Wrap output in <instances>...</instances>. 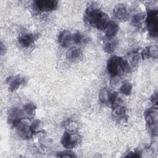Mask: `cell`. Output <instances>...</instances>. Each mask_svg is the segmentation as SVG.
I'll return each mask as SVG.
<instances>
[{"label":"cell","instance_id":"obj_1","mask_svg":"<svg viewBox=\"0 0 158 158\" xmlns=\"http://www.w3.org/2000/svg\"><path fill=\"white\" fill-rule=\"evenodd\" d=\"M85 20L89 25L99 30H105L110 21L108 15L102 12L94 2L88 5L85 10Z\"/></svg>","mask_w":158,"mask_h":158},{"label":"cell","instance_id":"obj_2","mask_svg":"<svg viewBox=\"0 0 158 158\" xmlns=\"http://www.w3.org/2000/svg\"><path fill=\"white\" fill-rule=\"evenodd\" d=\"M157 14L158 12L156 9L149 10L146 18L147 29L149 31V35L152 37H156L157 35Z\"/></svg>","mask_w":158,"mask_h":158},{"label":"cell","instance_id":"obj_3","mask_svg":"<svg viewBox=\"0 0 158 158\" xmlns=\"http://www.w3.org/2000/svg\"><path fill=\"white\" fill-rule=\"evenodd\" d=\"M58 2L53 0H37L33 2L36 9L41 12L51 11L56 9Z\"/></svg>","mask_w":158,"mask_h":158},{"label":"cell","instance_id":"obj_4","mask_svg":"<svg viewBox=\"0 0 158 158\" xmlns=\"http://www.w3.org/2000/svg\"><path fill=\"white\" fill-rule=\"evenodd\" d=\"M79 136L74 134L70 133L69 131H65L61 138L60 143L62 145L67 149H72L78 143Z\"/></svg>","mask_w":158,"mask_h":158},{"label":"cell","instance_id":"obj_5","mask_svg":"<svg viewBox=\"0 0 158 158\" xmlns=\"http://www.w3.org/2000/svg\"><path fill=\"white\" fill-rule=\"evenodd\" d=\"M120 58L117 56H112L107 62V70L108 73L112 77L117 76L122 70L120 65Z\"/></svg>","mask_w":158,"mask_h":158},{"label":"cell","instance_id":"obj_6","mask_svg":"<svg viewBox=\"0 0 158 158\" xmlns=\"http://www.w3.org/2000/svg\"><path fill=\"white\" fill-rule=\"evenodd\" d=\"M24 114L23 111L17 107L10 109L8 115V121L13 127H17L23 119Z\"/></svg>","mask_w":158,"mask_h":158},{"label":"cell","instance_id":"obj_7","mask_svg":"<svg viewBox=\"0 0 158 158\" xmlns=\"http://www.w3.org/2000/svg\"><path fill=\"white\" fill-rule=\"evenodd\" d=\"M38 38V35L33 33H24L19 38V43L23 48H27L31 45Z\"/></svg>","mask_w":158,"mask_h":158},{"label":"cell","instance_id":"obj_8","mask_svg":"<svg viewBox=\"0 0 158 158\" xmlns=\"http://www.w3.org/2000/svg\"><path fill=\"white\" fill-rule=\"evenodd\" d=\"M17 127L19 136L23 139H29L34 133L33 131L31 128V126L23 123L22 122Z\"/></svg>","mask_w":158,"mask_h":158},{"label":"cell","instance_id":"obj_9","mask_svg":"<svg viewBox=\"0 0 158 158\" xmlns=\"http://www.w3.org/2000/svg\"><path fill=\"white\" fill-rule=\"evenodd\" d=\"M114 17L120 20H126L129 18V12L123 4H118L113 10Z\"/></svg>","mask_w":158,"mask_h":158},{"label":"cell","instance_id":"obj_10","mask_svg":"<svg viewBox=\"0 0 158 158\" xmlns=\"http://www.w3.org/2000/svg\"><path fill=\"white\" fill-rule=\"evenodd\" d=\"M58 41L59 44L63 48L69 46L72 40V35L68 30H63L58 36Z\"/></svg>","mask_w":158,"mask_h":158},{"label":"cell","instance_id":"obj_11","mask_svg":"<svg viewBox=\"0 0 158 158\" xmlns=\"http://www.w3.org/2000/svg\"><path fill=\"white\" fill-rule=\"evenodd\" d=\"M118 44V41L116 38H108L104 43V50L107 53H111L115 51Z\"/></svg>","mask_w":158,"mask_h":158},{"label":"cell","instance_id":"obj_12","mask_svg":"<svg viewBox=\"0 0 158 158\" xmlns=\"http://www.w3.org/2000/svg\"><path fill=\"white\" fill-rule=\"evenodd\" d=\"M118 31V26L114 21L110 20L105 28V34L108 38L114 37Z\"/></svg>","mask_w":158,"mask_h":158},{"label":"cell","instance_id":"obj_13","mask_svg":"<svg viewBox=\"0 0 158 158\" xmlns=\"http://www.w3.org/2000/svg\"><path fill=\"white\" fill-rule=\"evenodd\" d=\"M25 78H22L20 76H16L12 79L10 80L9 90V91H14L19 88V87L25 83Z\"/></svg>","mask_w":158,"mask_h":158},{"label":"cell","instance_id":"obj_14","mask_svg":"<svg viewBox=\"0 0 158 158\" xmlns=\"http://www.w3.org/2000/svg\"><path fill=\"white\" fill-rule=\"evenodd\" d=\"M81 56V51L80 49L76 47L71 48L67 51L66 53L67 58L70 60H76L80 58Z\"/></svg>","mask_w":158,"mask_h":158},{"label":"cell","instance_id":"obj_15","mask_svg":"<svg viewBox=\"0 0 158 158\" xmlns=\"http://www.w3.org/2000/svg\"><path fill=\"white\" fill-rule=\"evenodd\" d=\"M36 106L33 103H27L23 106V112L25 116L32 118L35 115Z\"/></svg>","mask_w":158,"mask_h":158},{"label":"cell","instance_id":"obj_16","mask_svg":"<svg viewBox=\"0 0 158 158\" xmlns=\"http://www.w3.org/2000/svg\"><path fill=\"white\" fill-rule=\"evenodd\" d=\"M145 19V14L144 13H137L133 15L132 23L135 26L140 25L143 20Z\"/></svg>","mask_w":158,"mask_h":158},{"label":"cell","instance_id":"obj_17","mask_svg":"<svg viewBox=\"0 0 158 158\" xmlns=\"http://www.w3.org/2000/svg\"><path fill=\"white\" fill-rule=\"evenodd\" d=\"M125 109L121 106H117L114 108L113 114L118 118H122L125 115Z\"/></svg>","mask_w":158,"mask_h":158},{"label":"cell","instance_id":"obj_18","mask_svg":"<svg viewBox=\"0 0 158 158\" xmlns=\"http://www.w3.org/2000/svg\"><path fill=\"white\" fill-rule=\"evenodd\" d=\"M109 94V92L106 88H102L99 94L100 101L102 103H108Z\"/></svg>","mask_w":158,"mask_h":158},{"label":"cell","instance_id":"obj_19","mask_svg":"<svg viewBox=\"0 0 158 158\" xmlns=\"http://www.w3.org/2000/svg\"><path fill=\"white\" fill-rule=\"evenodd\" d=\"M131 89H132V85L130 83H125L121 86L120 88V92L125 95H129L131 93Z\"/></svg>","mask_w":158,"mask_h":158},{"label":"cell","instance_id":"obj_20","mask_svg":"<svg viewBox=\"0 0 158 158\" xmlns=\"http://www.w3.org/2000/svg\"><path fill=\"white\" fill-rule=\"evenodd\" d=\"M120 65L122 70L123 72H128L131 69L128 61L121 57L120 58Z\"/></svg>","mask_w":158,"mask_h":158},{"label":"cell","instance_id":"obj_21","mask_svg":"<svg viewBox=\"0 0 158 158\" xmlns=\"http://www.w3.org/2000/svg\"><path fill=\"white\" fill-rule=\"evenodd\" d=\"M140 59H141V56L139 54L138 52H133L130 56V61L132 65L138 64Z\"/></svg>","mask_w":158,"mask_h":158},{"label":"cell","instance_id":"obj_22","mask_svg":"<svg viewBox=\"0 0 158 158\" xmlns=\"http://www.w3.org/2000/svg\"><path fill=\"white\" fill-rule=\"evenodd\" d=\"M57 157H77V156L74 154V152H73L71 151H62V152H59L57 154Z\"/></svg>","mask_w":158,"mask_h":158},{"label":"cell","instance_id":"obj_23","mask_svg":"<svg viewBox=\"0 0 158 158\" xmlns=\"http://www.w3.org/2000/svg\"><path fill=\"white\" fill-rule=\"evenodd\" d=\"M149 51V56L153 57V58H157L158 52H157V48L155 46H151L148 48Z\"/></svg>","mask_w":158,"mask_h":158},{"label":"cell","instance_id":"obj_24","mask_svg":"<svg viewBox=\"0 0 158 158\" xmlns=\"http://www.w3.org/2000/svg\"><path fill=\"white\" fill-rule=\"evenodd\" d=\"M72 40L75 44H80L83 40V36L80 32H77L72 35Z\"/></svg>","mask_w":158,"mask_h":158},{"label":"cell","instance_id":"obj_25","mask_svg":"<svg viewBox=\"0 0 158 158\" xmlns=\"http://www.w3.org/2000/svg\"><path fill=\"white\" fill-rule=\"evenodd\" d=\"M118 99V94L116 92H114L111 94H109V100H108V103H109L110 105H114L117 99Z\"/></svg>","mask_w":158,"mask_h":158},{"label":"cell","instance_id":"obj_26","mask_svg":"<svg viewBox=\"0 0 158 158\" xmlns=\"http://www.w3.org/2000/svg\"><path fill=\"white\" fill-rule=\"evenodd\" d=\"M40 123V120H35L33 122V123L31 125V128L32 130L33 131V132H35L36 130V129L39 127Z\"/></svg>","mask_w":158,"mask_h":158},{"label":"cell","instance_id":"obj_27","mask_svg":"<svg viewBox=\"0 0 158 158\" xmlns=\"http://www.w3.org/2000/svg\"><path fill=\"white\" fill-rule=\"evenodd\" d=\"M119 82V78L117 77V76L113 77L110 81V84L112 86H115L117 85V83Z\"/></svg>","mask_w":158,"mask_h":158},{"label":"cell","instance_id":"obj_28","mask_svg":"<svg viewBox=\"0 0 158 158\" xmlns=\"http://www.w3.org/2000/svg\"><path fill=\"white\" fill-rule=\"evenodd\" d=\"M126 157H140V155L139 154L138 152H131L129 154L127 155Z\"/></svg>","mask_w":158,"mask_h":158}]
</instances>
